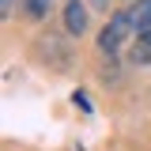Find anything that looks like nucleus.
I'll use <instances>...</instances> for the list:
<instances>
[{
	"instance_id": "obj_1",
	"label": "nucleus",
	"mask_w": 151,
	"mask_h": 151,
	"mask_svg": "<svg viewBox=\"0 0 151 151\" xmlns=\"http://www.w3.org/2000/svg\"><path fill=\"white\" fill-rule=\"evenodd\" d=\"M132 34H136V27H132V19H129V8H125V12H113V15L106 19V27L98 30V49L106 57H117L129 45Z\"/></svg>"
},
{
	"instance_id": "obj_2",
	"label": "nucleus",
	"mask_w": 151,
	"mask_h": 151,
	"mask_svg": "<svg viewBox=\"0 0 151 151\" xmlns=\"http://www.w3.org/2000/svg\"><path fill=\"white\" fill-rule=\"evenodd\" d=\"M64 30L76 34V38L87 30V8H83V0H68L64 4Z\"/></svg>"
},
{
	"instance_id": "obj_3",
	"label": "nucleus",
	"mask_w": 151,
	"mask_h": 151,
	"mask_svg": "<svg viewBox=\"0 0 151 151\" xmlns=\"http://www.w3.org/2000/svg\"><path fill=\"white\" fill-rule=\"evenodd\" d=\"M129 19L136 27V34H151V0H132Z\"/></svg>"
},
{
	"instance_id": "obj_4",
	"label": "nucleus",
	"mask_w": 151,
	"mask_h": 151,
	"mask_svg": "<svg viewBox=\"0 0 151 151\" xmlns=\"http://www.w3.org/2000/svg\"><path fill=\"white\" fill-rule=\"evenodd\" d=\"M132 60H136V64H151V34H136Z\"/></svg>"
},
{
	"instance_id": "obj_5",
	"label": "nucleus",
	"mask_w": 151,
	"mask_h": 151,
	"mask_svg": "<svg viewBox=\"0 0 151 151\" xmlns=\"http://www.w3.org/2000/svg\"><path fill=\"white\" fill-rule=\"evenodd\" d=\"M49 4L53 0H23V12H27V19H45L49 15Z\"/></svg>"
},
{
	"instance_id": "obj_6",
	"label": "nucleus",
	"mask_w": 151,
	"mask_h": 151,
	"mask_svg": "<svg viewBox=\"0 0 151 151\" xmlns=\"http://www.w3.org/2000/svg\"><path fill=\"white\" fill-rule=\"evenodd\" d=\"M72 102H76V106H79V110H83V113H91V98H87V94H83V91H79V94H76V98H72Z\"/></svg>"
},
{
	"instance_id": "obj_7",
	"label": "nucleus",
	"mask_w": 151,
	"mask_h": 151,
	"mask_svg": "<svg viewBox=\"0 0 151 151\" xmlns=\"http://www.w3.org/2000/svg\"><path fill=\"white\" fill-rule=\"evenodd\" d=\"M12 8H15V0H0V12H4V19H12Z\"/></svg>"
}]
</instances>
